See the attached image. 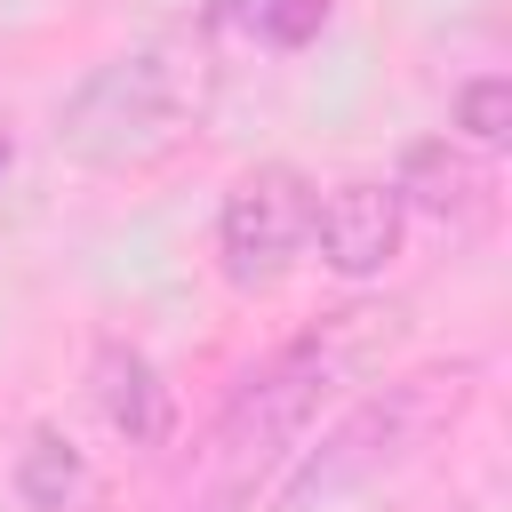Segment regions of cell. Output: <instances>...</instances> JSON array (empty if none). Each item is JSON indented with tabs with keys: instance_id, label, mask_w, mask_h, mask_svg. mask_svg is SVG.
<instances>
[{
	"instance_id": "6da1fadb",
	"label": "cell",
	"mask_w": 512,
	"mask_h": 512,
	"mask_svg": "<svg viewBox=\"0 0 512 512\" xmlns=\"http://www.w3.org/2000/svg\"><path fill=\"white\" fill-rule=\"evenodd\" d=\"M208 96H216V48H208V32H160L144 48H120L112 64H96L72 88V104L56 120V144L80 168L128 176V168L168 160L208 120Z\"/></svg>"
},
{
	"instance_id": "52a82bcc",
	"label": "cell",
	"mask_w": 512,
	"mask_h": 512,
	"mask_svg": "<svg viewBox=\"0 0 512 512\" xmlns=\"http://www.w3.org/2000/svg\"><path fill=\"white\" fill-rule=\"evenodd\" d=\"M400 208H424L432 224H456V232H472V224H488V208H496V192H488V168L472 160V152H456L448 136L440 144H416L408 160H400Z\"/></svg>"
},
{
	"instance_id": "277c9868",
	"label": "cell",
	"mask_w": 512,
	"mask_h": 512,
	"mask_svg": "<svg viewBox=\"0 0 512 512\" xmlns=\"http://www.w3.org/2000/svg\"><path fill=\"white\" fill-rule=\"evenodd\" d=\"M304 240H312V184L296 168L272 160V168H248L224 192L216 248H224V280L232 288H280Z\"/></svg>"
},
{
	"instance_id": "3957f363",
	"label": "cell",
	"mask_w": 512,
	"mask_h": 512,
	"mask_svg": "<svg viewBox=\"0 0 512 512\" xmlns=\"http://www.w3.org/2000/svg\"><path fill=\"white\" fill-rule=\"evenodd\" d=\"M472 392H480V368H472V360L416 368V376L368 392L360 408H344L312 448H296V456L272 472V488H264L256 512H320V504H336V496L400 472L416 448H432V440L472 408Z\"/></svg>"
},
{
	"instance_id": "7a4b0ae2",
	"label": "cell",
	"mask_w": 512,
	"mask_h": 512,
	"mask_svg": "<svg viewBox=\"0 0 512 512\" xmlns=\"http://www.w3.org/2000/svg\"><path fill=\"white\" fill-rule=\"evenodd\" d=\"M368 328H376V312H336L328 328H312V336H296L288 352H272V360L224 400V416H216V432H208V448H200V512H240V504H256V488L288 464V448H296V432L312 424V408L344 384V368H352V352L368 344Z\"/></svg>"
},
{
	"instance_id": "8fae6325",
	"label": "cell",
	"mask_w": 512,
	"mask_h": 512,
	"mask_svg": "<svg viewBox=\"0 0 512 512\" xmlns=\"http://www.w3.org/2000/svg\"><path fill=\"white\" fill-rule=\"evenodd\" d=\"M0 160H8V144H0Z\"/></svg>"
},
{
	"instance_id": "5b68a950",
	"label": "cell",
	"mask_w": 512,
	"mask_h": 512,
	"mask_svg": "<svg viewBox=\"0 0 512 512\" xmlns=\"http://www.w3.org/2000/svg\"><path fill=\"white\" fill-rule=\"evenodd\" d=\"M400 192L392 184H336L328 200H312V232H320V264L344 280H368L400 256Z\"/></svg>"
},
{
	"instance_id": "9c48e42d",
	"label": "cell",
	"mask_w": 512,
	"mask_h": 512,
	"mask_svg": "<svg viewBox=\"0 0 512 512\" xmlns=\"http://www.w3.org/2000/svg\"><path fill=\"white\" fill-rule=\"evenodd\" d=\"M456 128L480 144V152H504L512 144V80L504 72H480L456 88Z\"/></svg>"
},
{
	"instance_id": "8992f818",
	"label": "cell",
	"mask_w": 512,
	"mask_h": 512,
	"mask_svg": "<svg viewBox=\"0 0 512 512\" xmlns=\"http://www.w3.org/2000/svg\"><path fill=\"white\" fill-rule=\"evenodd\" d=\"M88 400H96V416H104L128 448H160V440L176 432V392H168L160 368H152L136 344H120V336L96 344V360H88Z\"/></svg>"
},
{
	"instance_id": "30bf717a",
	"label": "cell",
	"mask_w": 512,
	"mask_h": 512,
	"mask_svg": "<svg viewBox=\"0 0 512 512\" xmlns=\"http://www.w3.org/2000/svg\"><path fill=\"white\" fill-rule=\"evenodd\" d=\"M224 16H240L264 48H304V40L328 24V0H240V8H224Z\"/></svg>"
},
{
	"instance_id": "ba28073f",
	"label": "cell",
	"mask_w": 512,
	"mask_h": 512,
	"mask_svg": "<svg viewBox=\"0 0 512 512\" xmlns=\"http://www.w3.org/2000/svg\"><path fill=\"white\" fill-rule=\"evenodd\" d=\"M16 496H24L32 512H104L96 464H88L64 432H48V424L16 448Z\"/></svg>"
}]
</instances>
